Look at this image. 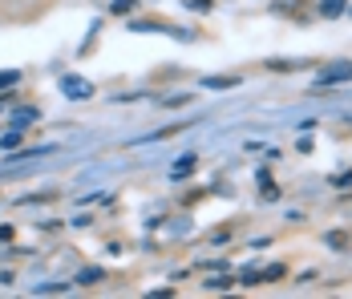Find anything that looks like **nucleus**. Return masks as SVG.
I'll return each mask as SVG.
<instances>
[{
    "label": "nucleus",
    "mask_w": 352,
    "mask_h": 299,
    "mask_svg": "<svg viewBox=\"0 0 352 299\" xmlns=\"http://www.w3.org/2000/svg\"><path fill=\"white\" fill-rule=\"evenodd\" d=\"M259 279H263V283H272V279H283V263H272L267 271H259Z\"/></svg>",
    "instance_id": "obj_6"
},
{
    "label": "nucleus",
    "mask_w": 352,
    "mask_h": 299,
    "mask_svg": "<svg viewBox=\"0 0 352 299\" xmlns=\"http://www.w3.org/2000/svg\"><path fill=\"white\" fill-rule=\"evenodd\" d=\"M231 283H235V279H231V275H219V279H211V283H207V287H211V291H223V287H231Z\"/></svg>",
    "instance_id": "obj_11"
},
{
    "label": "nucleus",
    "mask_w": 352,
    "mask_h": 299,
    "mask_svg": "<svg viewBox=\"0 0 352 299\" xmlns=\"http://www.w3.org/2000/svg\"><path fill=\"white\" fill-rule=\"evenodd\" d=\"M36 122V105H21V109H12V130H29Z\"/></svg>",
    "instance_id": "obj_3"
},
{
    "label": "nucleus",
    "mask_w": 352,
    "mask_h": 299,
    "mask_svg": "<svg viewBox=\"0 0 352 299\" xmlns=\"http://www.w3.org/2000/svg\"><path fill=\"white\" fill-rule=\"evenodd\" d=\"M16 81H21V73H16V69H8V73H0V89H4V85H16Z\"/></svg>",
    "instance_id": "obj_12"
},
{
    "label": "nucleus",
    "mask_w": 352,
    "mask_h": 299,
    "mask_svg": "<svg viewBox=\"0 0 352 299\" xmlns=\"http://www.w3.org/2000/svg\"><path fill=\"white\" fill-rule=\"evenodd\" d=\"M349 77H352V65H332L316 77V89L324 93V89H332V85H340V81H349Z\"/></svg>",
    "instance_id": "obj_1"
},
{
    "label": "nucleus",
    "mask_w": 352,
    "mask_h": 299,
    "mask_svg": "<svg viewBox=\"0 0 352 299\" xmlns=\"http://www.w3.org/2000/svg\"><path fill=\"white\" fill-rule=\"evenodd\" d=\"M320 12H324V16H340V12H344V0H324Z\"/></svg>",
    "instance_id": "obj_5"
},
{
    "label": "nucleus",
    "mask_w": 352,
    "mask_h": 299,
    "mask_svg": "<svg viewBox=\"0 0 352 299\" xmlns=\"http://www.w3.org/2000/svg\"><path fill=\"white\" fill-rule=\"evenodd\" d=\"M195 170V158H182V162H175V178H182V174H190Z\"/></svg>",
    "instance_id": "obj_9"
},
{
    "label": "nucleus",
    "mask_w": 352,
    "mask_h": 299,
    "mask_svg": "<svg viewBox=\"0 0 352 299\" xmlns=\"http://www.w3.org/2000/svg\"><path fill=\"white\" fill-rule=\"evenodd\" d=\"M16 133H21V130H12V133H4V137H0V146H4V150H12V146H16Z\"/></svg>",
    "instance_id": "obj_13"
},
{
    "label": "nucleus",
    "mask_w": 352,
    "mask_h": 299,
    "mask_svg": "<svg viewBox=\"0 0 352 299\" xmlns=\"http://www.w3.org/2000/svg\"><path fill=\"white\" fill-rule=\"evenodd\" d=\"M61 93L73 101H85L89 93H94V85L85 81V77H61Z\"/></svg>",
    "instance_id": "obj_2"
},
{
    "label": "nucleus",
    "mask_w": 352,
    "mask_h": 299,
    "mask_svg": "<svg viewBox=\"0 0 352 299\" xmlns=\"http://www.w3.org/2000/svg\"><path fill=\"white\" fill-rule=\"evenodd\" d=\"M98 279H102V271H94V267H89V271H81V275H77V283H81V287H89V283H98Z\"/></svg>",
    "instance_id": "obj_8"
},
{
    "label": "nucleus",
    "mask_w": 352,
    "mask_h": 299,
    "mask_svg": "<svg viewBox=\"0 0 352 299\" xmlns=\"http://www.w3.org/2000/svg\"><path fill=\"white\" fill-rule=\"evenodd\" d=\"M328 247L344 251V247H349V234H344V231H332V234H328Z\"/></svg>",
    "instance_id": "obj_7"
},
{
    "label": "nucleus",
    "mask_w": 352,
    "mask_h": 299,
    "mask_svg": "<svg viewBox=\"0 0 352 299\" xmlns=\"http://www.w3.org/2000/svg\"><path fill=\"white\" fill-rule=\"evenodd\" d=\"M203 85L207 89H231V85H239V77H207Z\"/></svg>",
    "instance_id": "obj_4"
},
{
    "label": "nucleus",
    "mask_w": 352,
    "mask_h": 299,
    "mask_svg": "<svg viewBox=\"0 0 352 299\" xmlns=\"http://www.w3.org/2000/svg\"><path fill=\"white\" fill-rule=\"evenodd\" d=\"M243 283H247V287H255V283H263V279H259V267H247V271H243Z\"/></svg>",
    "instance_id": "obj_10"
}]
</instances>
